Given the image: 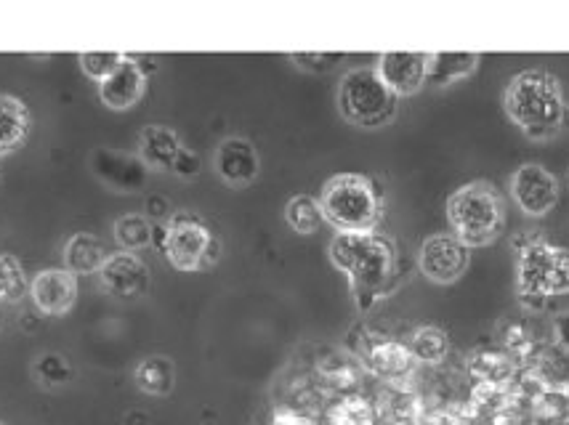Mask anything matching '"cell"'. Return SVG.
I'll list each match as a JSON object with an SVG mask.
<instances>
[{
  "instance_id": "obj_1",
  "label": "cell",
  "mask_w": 569,
  "mask_h": 425,
  "mask_svg": "<svg viewBox=\"0 0 569 425\" xmlns=\"http://www.w3.org/2000/svg\"><path fill=\"white\" fill-rule=\"evenodd\" d=\"M330 261L349 277L359 309H370L397 266V250L378 232H338L330 242Z\"/></svg>"
},
{
  "instance_id": "obj_2",
  "label": "cell",
  "mask_w": 569,
  "mask_h": 425,
  "mask_svg": "<svg viewBox=\"0 0 569 425\" xmlns=\"http://www.w3.org/2000/svg\"><path fill=\"white\" fill-rule=\"evenodd\" d=\"M506 115L535 141L554 139L567 120V99L551 72H519L503 93Z\"/></svg>"
},
{
  "instance_id": "obj_3",
  "label": "cell",
  "mask_w": 569,
  "mask_h": 425,
  "mask_svg": "<svg viewBox=\"0 0 569 425\" xmlns=\"http://www.w3.org/2000/svg\"><path fill=\"white\" fill-rule=\"evenodd\" d=\"M322 216L338 232H375L381 221V194L367 176L338 173L328 178L320 194Z\"/></svg>"
},
{
  "instance_id": "obj_4",
  "label": "cell",
  "mask_w": 569,
  "mask_h": 425,
  "mask_svg": "<svg viewBox=\"0 0 569 425\" xmlns=\"http://www.w3.org/2000/svg\"><path fill=\"white\" fill-rule=\"evenodd\" d=\"M447 218L458 237L468 250L490 245L503 229V202L498 192L487 181H471L460 186L447 200Z\"/></svg>"
},
{
  "instance_id": "obj_5",
  "label": "cell",
  "mask_w": 569,
  "mask_h": 425,
  "mask_svg": "<svg viewBox=\"0 0 569 425\" xmlns=\"http://www.w3.org/2000/svg\"><path fill=\"white\" fill-rule=\"evenodd\" d=\"M338 109L357 128H383L397 115V96L386 88L375 67H354L338 85Z\"/></svg>"
},
{
  "instance_id": "obj_6",
  "label": "cell",
  "mask_w": 569,
  "mask_h": 425,
  "mask_svg": "<svg viewBox=\"0 0 569 425\" xmlns=\"http://www.w3.org/2000/svg\"><path fill=\"white\" fill-rule=\"evenodd\" d=\"M163 255L173 269L203 271L221 258V242L197 213L179 210L165 221Z\"/></svg>"
},
{
  "instance_id": "obj_7",
  "label": "cell",
  "mask_w": 569,
  "mask_h": 425,
  "mask_svg": "<svg viewBox=\"0 0 569 425\" xmlns=\"http://www.w3.org/2000/svg\"><path fill=\"white\" fill-rule=\"evenodd\" d=\"M569 293V250L532 242L519 255V295L548 301Z\"/></svg>"
},
{
  "instance_id": "obj_8",
  "label": "cell",
  "mask_w": 569,
  "mask_h": 425,
  "mask_svg": "<svg viewBox=\"0 0 569 425\" xmlns=\"http://www.w3.org/2000/svg\"><path fill=\"white\" fill-rule=\"evenodd\" d=\"M471 255L455 234H431L426 237L418 253V266L423 277L437 285H453L466 274Z\"/></svg>"
},
{
  "instance_id": "obj_9",
  "label": "cell",
  "mask_w": 569,
  "mask_h": 425,
  "mask_svg": "<svg viewBox=\"0 0 569 425\" xmlns=\"http://www.w3.org/2000/svg\"><path fill=\"white\" fill-rule=\"evenodd\" d=\"M511 194H514L516 205H519L522 213L540 218L556 208V202H559V181L543 165H519L514 176H511Z\"/></svg>"
},
{
  "instance_id": "obj_10",
  "label": "cell",
  "mask_w": 569,
  "mask_h": 425,
  "mask_svg": "<svg viewBox=\"0 0 569 425\" xmlns=\"http://www.w3.org/2000/svg\"><path fill=\"white\" fill-rule=\"evenodd\" d=\"M99 282L102 290L117 301H136L149 290V269L136 253H117L107 255V261L99 269Z\"/></svg>"
},
{
  "instance_id": "obj_11",
  "label": "cell",
  "mask_w": 569,
  "mask_h": 425,
  "mask_svg": "<svg viewBox=\"0 0 569 425\" xmlns=\"http://www.w3.org/2000/svg\"><path fill=\"white\" fill-rule=\"evenodd\" d=\"M378 78L394 96H413L429 78V54L421 51H386L375 62Z\"/></svg>"
},
{
  "instance_id": "obj_12",
  "label": "cell",
  "mask_w": 569,
  "mask_h": 425,
  "mask_svg": "<svg viewBox=\"0 0 569 425\" xmlns=\"http://www.w3.org/2000/svg\"><path fill=\"white\" fill-rule=\"evenodd\" d=\"M30 298L40 314L62 317L78 301V277L64 266L38 271L30 282Z\"/></svg>"
},
{
  "instance_id": "obj_13",
  "label": "cell",
  "mask_w": 569,
  "mask_h": 425,
  "mask_svg": "<svg viewBox=\"0 0 569 425\" xmlns=\"http://www.w3.org/2000/svg\"><path fill=\"white\" fill-rule=\"evenodd\" d=\"M94 176L115 192H139L147 184L149 168L136 155H123L115 149L99 147L91 157Z\"/></svg>"
},
{
  "instance_id": "obj_14",
  "label": "cell",
  "mask_w": 569,
  "mask_h": 425,
  "mask_svg": "<svg viewBox=\"0 0 569 425\" xmlns=\"http://www.w3.org/2000/svg\"><path fill=\"white\" fill-rule=\"evenodd\" d=\"M213 165H216V173H219L221 181H227L229 186L253 184L258 178V170H261L256 147L248 139H240V136L221 141L219 149H216V157H213Z\"/></svg>"
},
{
  "instance_id": "obj_15",
  "label": "cell",
  "mask_w": 569,
  "mask_h": 425,
  "mask_svg": "<svg viewBox=\"0 0 569 425\" xmlns=\"http://www.w3.org/2000/svg\"><path fill=\"white\" fill-rule=\"evenodd\" d=\"M144 85H147V70L133 56H125L123 64L110 78L99 83V99L104 107L125 112L139 104V99L144 96Z\"/></svg>"
},
{
  "instance_id": "obj_16",
  "label": "cell",
  "mask_w": 569,
  "mask_h": 425,
  "mask_svg": "<svg viewBox=\"0 0 569 425\" xmlns=\"http://www.w3.org/2000/svg\"><path fill=\"white\" fill-rule=\"evenodd\" d=\"M179 133L168 125H144L139 133V157L149 170H173L181 152Z\"/></svg>"
},
{
  "instance_id": "obj_17",
  "label": "cell",
  "mask_w": 569,
  "mask_h": 425,
  "mask_svg": "<svg viewBox=\"0 0 569 425\" xmlns=\"http://www.w3.org/2000/svg\"><path fill=\"white\" fill-rule=\"evenodd\" d=\"M32 128V115L22 99L0 93V157L22 147Z\"/></svg>"
},
{
  "instance_id": "obj_18",
  "label": "cell",
  "mask_w": 569,
  "mask_h": 425,
  "mask_svg": "<svg viewBox=\"0 0 569 425\" xmlns=\"http://www.w3.org/2000/svg\"><path fill=\"white\" fill-rule=\"evenodd\" d=\"M365 362L370 367V372H375L378 378L399 380L413 370L415 356L399 340H375V343L367 346Z\"/></svg>"
},
{
  "instance_id": "obj_19",
  "label": "cell",
  "mask_w": 569,
  "mask_h": 425,
  "mask_svg": "<svg viewBox=\"0 0 569 425\" xmlns=\"http://www.w3.org/2000/svg\"><path fill=\"white\" fill-rule=\"evenodd\" d=\"M64 269L78 274H99V269L107 261V250H104L102 240L91 232H75L70 240L64 242L62 250Z\"/></svg>"
},
{
  "instance_id": "obj_20",
  "label": "cell",
  "mask_w": 569,
  "mask_h": 425,
  "mask_svg": "<svg viewBox=\"0 0 569 425\" xmlns=\"http://www.w3.org/2000/svg\"><path fill=\"white\" fill-rule=\"evenodd\" d=\"M479 67V54L474 51H442V54H429V78L426 85H453L458 80L474 75Z\"/></svg>"
},
{
  "instance_id": "obj_21",
  "label": "cell",
  "mask_w": 569,
  "mask_h": 425,
  "mask_svg": "<svg viewBox=\"0 0 569 425\" xmlns=\"http://www.w3.org/2000/svg\"><path fill=\"white\" fill-rule=\"evenodd\" d=\"M133 383L141 394L168 396L176 388V364L168 356H147L136 364Z\"/></svg>"
},
{
  "instance_id": "obj_22",
  "label": "cell",
  "mask_w": 569,
  "mask_h": 425,
  "mask_svg": "<svg viewBox=\"0 0 569 425\" xmlns=\"http://www.w3.org/2000/svg\"><path fill=\"white\" fill-rule=\"evenodd\" d=\"M407 348H410V354L415 356V362L439 364L447 356V351H450V335H447L442 327H418V330L410 335Z\"/></svg>"
},
{
  "instance_id": "obj_23",
  "label": "cell",
  "mask_w": 569,
  "mask_h": 425,
  "mask_svg": "<svg viewBox=\"0 0 569 425\" xmlns=\"http://www.w3.org/2000/svg\"><path fill=\"white\" fill-rule=\"evenodd\" d=\"M285 221L296 234H314L325 224L320 200H314L312 194H296L285 205Z\"/></svg>"
},
{
  "instance_id": "obj_24",
  "label": "cell",
  "mask_w": 569,
  "mask_h": 425,
  "mask_svg": "<svg viewBox=\"0 0 569 425\" xmlns=\"http://www.w3.org/2000/svg\"><path fill=\"white\" fill-rule=\"evenodd\" d=\"M152 221L141 213H125L115 221V242L125 253H136L141 248L152 245Z\"/></svg>"
},
{
  "instance_id": "obj_25",
  "label": "cell",
  "mask_w": 569,
  "mask_h": 425,
  "mask_svg": "<svg viewBox=\"0 0 569 425\" xmlns=\"http://www.w3.org/2000/svg\"><path fill=\"white\" fill-rule=\"evenodd\" d=\"M32 375L40 386L46 388H62L75 380V367L67 356L56 354V351H46L32 362Z\"/></svg>"
},
{
  "instance_id": "obj_26",
  "label": "cell",
  "mask_w": 569,
  "mask_h": 425,
  "mask_svg": "<svg viewBox=\"0 0 569 425\" xmlns=\"http://www.w3.org/2000/svg\"><path fill=\"white\" fill-rule=\"evenodd\" d=\"M330 425H375L373 404L362 396H346L330 410Z\"/></svg>"
},
{
  "instance_id": "obj_27",
  "label": "cell",
  "mask_w": 569,
  "mask_h": 425,
  "mask_svg": "<svg viewBox=\"0 0 569 425\" xmlns=\"http://www.w3.org/2000/svg\"><path fill=\"white\" fill-rule=\"evenodd\" d=\"M27 290V279L19 258L11 253H0V303L19 301Z\"/></svg>"
},
{
  "instance_id": "obj_28",
  "label": "cell",
  "mask_w": 569,
  "mask_h": 425,
  "mask_svg": "<svg viewBox=\"0 0 569 425\" xmlns=\"http://www.w3.org/2000/svg\"><path fill=\"white\" fill-rule=\"evenodd\" d=\"M125 54L120 51H86V54L78 56L80 67L86 72L88 78H94L96 83H102L112 75V72L123 64Z\"/></svg>"
},
{
  "instance_id": "obj_29",
  "label": "cell",
  "mask_w": 569,
  "mask_h": 425,
  "mask_svg": "<svg viewBox=\"0 0 569 425\" xmlns=\"http://www.w3.org/2000/svg\"><path fill=\"white\" fill-rule=\"evenodd\" d=\"M476 375L484 380V383H503V380L511 375V364L508 359L498 354H484L476 359Z\"/></svg>"
},
{
  "instance_id": "obj_30",
  "label": "cell",
  "mask_w": 569,
  "mask_h": 425,
  "mask_svg": "<svg viewBox=\"0 0 569 425\" xmlns=\"http://www.w3.org/2000/svg\"><path fill=\"white\" fill-rule=\"evenodd\" d=\"M290 59L309 72H328L343 59V54H290Z\"/></svg>"
},
{
  "instance_id": "obj_31",
  "label": "cell",
  "mask_w": 569,
  "mask_h": 425,
  "mask_svg": "<svg viewBox=\"0 0 569 425\" xmlns=\"http://www.w3.org/2000/svg\"><path fill=\"white\" fill-rule=\"evenodd\" d=\"M200 168H203V160L192 149H181L176 163H173V173L179 178H195L200 173Z\"/></svg>"
},
{
  "instance_id": "obj_32",
  "label": "cell",
  "mask_w": 569,
  "mask_h": 425,
  "mask_svg": "<svg viewBox=\"0 0 569 425\" xmlns=\"http://www.w3.org/2000/svg\"><path fill=\"white\" fill-rule=\"evenodd\" d=\"M147 213L149 216L171 218V205H168V200H165V197H160V194H149Z\"/></svg>"
},
{
  "instance_id": "obj_33",
  "label": "cell",
  "mask_w": 569,
  "mask_h": 425,
  "mask_svg": "<svg viewBox=\"0 0 569 425\" xmlns=\"http://www.w3.org/2000/svg\"><path fill=\"white\" fill-rule=\"evenodd\" d=\"M554 333L556 340L569 348V311H562V314L554 319Z\"/></svg>"
},
{
  "instance_id": "obj_34",
  "label": "cell",
  "mask_w": 569,
  "mask_h": 425,
  "mask_svg": "<svg viewBox=\"0 0 569 425\" xmlns=\"http://www.w3.org/2000/svg\"><path fill=\"white\" fill-rule=\"evenodd\" d=\"M3 319L6 317H3V306H0V330H3Z\"/></svg>"
},
{
  "instance_id": "obj_35",
  "label": "cell",
  "mask_w": 569,
  "mask_h": 425,
  "mask_svg": "<svg viewBox=\"0 0 569 425\" xmlns=\"http://www.w3.org/2000/svg\"><path fill=\"white\" fill-rule=\"evenodd\" d=\"M0 186H3V178H0Z\"/></svg>"
},
{
  "instance_id": "obj_36",
  "label": "cell",
  "mask_w": 569,
  "mask_h": 425,
  "mask_svg": "<svg viewBox=\"0 0 569 425\" xmlns=\"http://www.w3.org/2000/svg\"><path fill=\"white\" fill-rule=\"evenodd\" d=\"M0 425H6V423H0Z\"/></svg>"
},
{
  "instance_id": "obj_37",
  "label": "cell",
  "mask_w": 569,
  "mask_h": 425,
  "mask_svg": "<svg viewBox=\"0 0 569 425\" xmlns=\"http://www.w3.org/2000/svg\"><path fill=\"white\" fill-rule=\"evenodd\" d=\"M0 160H3V157H0Z\"/></svg>"
}]
</instances>
